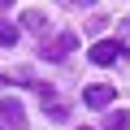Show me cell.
<instances>
[{
  "label": "cell",
  "instance_id": "6da1fadb",
  "mask_svg": "<svg viewBox=\"0 0 130 130\" xmlns=\"http://www.w3.org/2000/svg\"><path fill=\"white\" fill-rule=\"evenodd\" d=\"M121 56H126V43L121 39H95L91 43V61L95 65H117Z\"/></svg>",
  "mask_w": 130,
  "mask_h": 130
},
{
  "label": "cell",
  "instance_id": "7a4b0ae2",
  "mask_svg": "<svg viewBox=\"0 0 130 130\" xmlns=\"http://www.w3.org/2000/svg\"><path fill=\"white\" fill-rule=\"evenodd\" d=\"M117 100V87H108V83H91L87 91H83V104L87 108H108Z\"/></svg>",
  "mask_w": 130,
  "mask_h": 130
},
{
  "label": "cell",
  "instance_id": "3957f363",
  "mask_svg": "<svg viewBox=\"0 0 130 130\" xmlns=\"http://www.w3.org/2000/svg\"><path fill=\"white\" fill-rule=\"evenodd\" d=\"M74 43H78V39H74V35H70V30H65V35H56V39H52V43H48V39H43V48H39V52H43V56H48V61H65V56H70V52H74Z\"/></svg>",
  "mask_w": 130,
  "mask_h": 130
},
{
  "label": "cell",
  "instance_id": "277c9868",
  "mask_svg": "<svg viewBox=\"0 0 130 130\" xmlns=\"http://www.w3.org/2000/svg\"><path fill=\"white\" fill-rule=\"evenodd\" d=\"M0 117H5V126L22 130V126H26V108H22V100H13V95H0Z\"/></svg>",
  "mask_w": 130,
  "mask_h": 130
},
{
  "label": "cell",
  "instance_id": "5b68a950",
  "mask_svg": "<svg viewBox=\"0 0 130 130\" xmlns=\"http://www.w3.org/2000/svg\"><path fill=\"white\" fill-rule=\"evenodd\" d=\"M22 26L35 30V35H43V30H48V18H43L39 9H26V13H22Z\"/></svg>",
  "mask_w": 130,
  "mask_h": 130
},
{
  "label": "cell",
  "instance_id": "8992f818",
  "mask_svg": "<svg viewBox=\"0 0 130 130\" xmlns=\"http://www.w3.org/2000/svg\"><path fill=\"white\" fill-rule=\"evenodd\" d=\"M18 39H22V30H18L13 22H5V18H0V43H5V48H18Z\"/></svg>",
  "mask_w": 130,
  "mask_h": 130
},
{
  "label": "cell",
  "instance_id": "52a82bcc",
  "mask_svg": "<svg viewBox=\"0 0 130 130\" xmlns=\"http://www.w3.org/2000/svg\"><path fill=\"white\" fill-rule=\"evenodd\" d=\"M104 130H130V113H126V108L108 113V117H104Z\"/></svg>",
  "mask_w": 130,
  "mask_h": 130
},
{
  "label": "cell",
  "instance_id": "ba28073f",
  "mask_svg": "<svg viewBox=\"0 0 130 130\" xmlns=\"http://www.w3.org/2000/svg\"><path fill=\"white\" fill-rule=\"evenodd\" d=\"M70 5H95V0H70Z\"/></svg>",
  "mask_w": 130,
  "mask_h": 130
},
{
  "label": "cell",
  "instance_id": "9c48e42d",
  "mask_svg": "<svg viewBox=\"0 0 130 130\" xmlns=\"http://www.w3.org/2000/svg\"><path fill=\"white\" fill-rule=\"evenodd\" d=\"M0 9H13V0H0Z\"/></svg>",
  "mask_w": 130,
  "mask_h": 130
},
{
  "label": "cell",
  "instance_id": "30bf717a",
  "mask_svg": "<svg viewBox=\"0 0 130 130\" xmlns=\"http://www.w3.org/2000/svg\"><path fill=\"white\" fill-rule=\"evenodd\" d=\"M126 35H130V18H126Z\"/></svg>",
  "mask_w": 130,
  "mask_h": 130
},
{
  "label": "cell",
  "instance_id": "8fae6325",
  "mask_svg": "<svg viewBox=\"0 0 130 130\" xmlns=\"http://www.w3.org/2000/svg\"><path fill=\"white\" fill-rule=\"evenodd\" d=\"M0 130H5V121H0Z\"/></svg>",
  "mask_w": 130,
  "mask_h": 130
},
{
  "label": "cell",
  "instance_id": "7c38bea8",
  "mask_svg": "<svg viewBox=\"0 0 130 130\" xmlns=\"http://www.w3.org/2000/svg\"><path fill=\"white\" fill-rule=\"evenodd\" d=\"M83 130H87V126H83Z\"/></svg>",
  "mask_w": 130,
  "mask_h": 130
}]
</instances>
